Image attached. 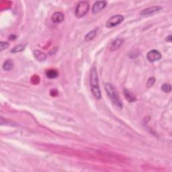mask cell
<instances>
[{
    "mask_svg": "<svg viewBox=\"0 0 172 172\" xmlns=\"http://www.w3.org/2000/svg\"><path fill=\"white\" fill-rule=\"evenodd\" d=\"M64 15L61 12H55L52 16V21L56 24H59L63 21Z\"/></svg>",
    "mask_w": 172,
    "mask_h": 172,
    "instance_id": "10",
    "label": "cell"
},
{
    "mask_svg": "<svg viewBox=\"0 0 172 172\" xmlns=\"http://www.w3.org/2000/svg\"><path fill=\"white\" fill-rule=\"evenodd\" d=\"M58 71L55 69H48L46 71V75L49 79H54L58 77Z\"/></svg>",
    "mask_w": 172,
    "mask_h": 172,
    "instance_id": "12",
    "label": "cell"
},
{
    "mask_svg": "<svg viewBox=\"0 0 172 172\" xmlns=\"http://www.w3.org/2000/svg\"><path fill=\"white\" fill-rule=\"evenodd\" d=\"M105 90L112 102L118 108H121L122 107V103L117 94L115 88L110 84H106L105 85Z\"/></svg>",
    "mask_w": 172,
    "mask_h": 172,
    "instance_id": "2",
    "label": "cell"
},
{
    "mask_svg": "<svg viewBox=\"0 0 172 172\" xmlns=\"http://www.w3.org/2000/svg\"><path fill=\"white\" fill-rule=\"evenodd\" d=\"M106 5H107V2L106 1L96 2L93 5V8H92L93 13L96 14V13L99 12V11L104 9V8L106 6Z\"/></svg>",
    "mask_w": 172,
    "mask_h": 172,
    "instance_id": "6",
    "label": "cell"
},
{
    "mask_svg": "<svg viewBox=\"0 0 172 172\" xmlns=\"http://www.w3.org/2000/svg\"><path fill=\"white\" fill-rule=\"evenodd\" d=\"M171 35H170L168 37H167V38H166V41H167V42H171Z\"/></svg>",
    "mask_w": 172,
    "mask_h": 172,
    "instance_id": "19",
    "label": "cell"
},
{
    "mask_svg": "<svg viewBox=\"0 0 172 172\" xmlns=\"http://www.w3.org/2000/svg\"><path fill=\"white\" fill-rule=\"evenodd\" d=\"M33 55L36 60L39 61H44L47 59V55L44 53L39 50H34L33 51Z\"/></svg>",
    "mask_w": 172,
    "mask_h": 172,
    "instance_id": "8",
    "label": "cell"
},
{
    "mask_svg": "<svg viewBox=\"0 0 172 172\" xmlns=\"http://www.w3.org/2000/svg\"><path fill=\"white\" fill-rule=\"evenodd\" d=\"M161 90L164 91L165 93H168V92H170L171 90V85L168 84H163L161 86Z\"/></svg>",
    "mask_w": 172,
    "mask_h": 172,
    "instance_id": "16",
    "label": "cell"
},
{
    "mask_svg": "<svg viewBox=\"0 0 172 172\" xmlns=\"http://www.w3.org/2000/svg\"><path fill=\"white\" fill-rule=\"evenodd\" d=\"M123 20H124V16L122 15L113 16L107 21L106 26L107 28H112L120 24Z\"/></svg>",
    "mask_w": 172,
    "mask_h": 172,
    "instance_id": "4",
    "label": "cell"
},
{
    "mask_svg": "<svg viewBox=\"0 0 172 172\" xmlns=\"http://www.w3.org/2000/svg\"><path fill=\"white\" fill-rule=\"evenodd\" d=\"M161 9V8L159 6H152L151 8H148L145 10H143L141 12H140V14L143 16H149L157 12V11H159Z\"/></svg>",
    "mask_w": 172,
    "mask_h": 172,
    "instance_id": "7",
    "label": "cell"
},
{
    "mask_svg": "<svg viewBox=\"0 0 172 172\" xmlns=\"http://www.w3.org/2000/svg\"><path fill=\"white\" fill-rule=\"evenodd\" d=\"M96 34H97V32H96V30L90 31V32H88L85 35V41L86 42L91 41V40H93L94 38H95V36H96Z\"/></svg>",
    "mask_w": 172,
    "mask_h": 172,
    "instance_id": "14",
    "label": "cell"
},
{
    "mask_svg": "<svg viewBox=\"0 0 172 172\" xmlns=\"http://www.w3.org/2000/svg\"><path fill=\"white\" fill-rule=\"evenodd\" d=\"M8 47H9V44H8V42H0V50H1V51L6 49V48H8Z\"/></svg>",
    "mask_w": 172,
    "mask_h": 172,
    "instance_id": "17",
    "label": "cell"
},
{
    "mask_svg": "<svg viewBox=\"0 0 172 172\" xmlns=\"http://www.w3.org/2000/svg\"><path fill=\"white\" fill-rule=\"evenodd\" d=\"M90 10V5L86 2H81L77 4L75 9V16L77 18H83Z\"/></svg>",
    "mask_w": 172,
    "mask_h": 172,
    "instance_id": "3",
    "label": "cell"
},
{
    "mask_svg": "<svg viewBox=\"0 0 172 172\" xmlns=\"http://www.w3.org/2000/svg\"><path fill=\"white\" fill-rule=\"evenodd\" d=\"M124 95L125 96V98L129 102H134L137 100L135 96L128 89H124Z\"/></svg>",
    "mask_w": 172,
    "mask_h": 172,
    "instance_id": "9",
    "label": "cell"
},
{
    "mask_svg": "<svg viewBox=\"0 0 172 172\" xmlns=\"http://www.w3.org/2000/svg\"><path fill=\"white\" fill-rule=\"evenodd\" d=\"M25 48V45H19L16 47H14L11 50V53H20L21 51H23Z\"/></svg>",
    "mask_w": 172,
    "mask_h": 172,
    "instance_id": "15",
    "label": "cell"
},
{
    "mask_svg": "<svg viewBox=\"0 0 172 172\" xmlns=\"http://www.w3.org/2000/svg\"><path fill=\"white\" fill-rule=\"evenodd\" d=\"M147 58L150 62L158 61L161 59V54L158 51L152 50L147 53Z\"/></svg>",
    "mask_w": 172,
    "mask_h": 172,
    "instance_id": "5",
    "label": "cell"
},
{
    "mask_svg": "<svg viewBox=\"0 0 172 172\" xmlns=\"http://www.w3.org/2000/svg\"><path fill=\"white\" fill-rule=\"evenodd\" d=\"M13 67H14V62L11 61V59H8L7 61H5L4 65H3V69L6 71L11 70Z\"/></svg>",
    "mask_w": 172,
    "mask_h": 172,
    "instance_id": "13",
    "label": "cell"
},
{
    "mask_svg": "<svg viewBox=\"0 0 172 172\" xmlns=\"http://www.w3.org/2000/svg\"><path fill=\"white\" fill-rule=\"evenodd\" d=\"M155 81V79L154 77H151L150 79H149L148 81H147V87H149V88L151 87V86L154 84Z\"/></svg>",
    "mask_w": 172,
    "mask_h": 172,
    "instance_id": "18",
    "label": "cell"
},
{
    "mask_svg": "<svg viewBox=\"0 0 172 172\" xmlns=\"http://www.w3.org/2000/svg\"><path fill=\"white\" fill-rule=\"evenodd\" d=\"M123 42H124V41H123V39L122 38H118L115 40V41L112 43L110 47L111 51H116L117 49H118V48L121 47Z\"/></svg>",
    "mask_w": 172,
    "mask_h": 172,
    "instance_id": "11",
    "label": "cell"
},
{
    "mask_svg": "<svg viewBox=\"0 0 172 172\" xmlns=\"http://www.w3.org/2000/svg\"><path fill=\"white\" fill-rule=\"evenodd\" d=\"M90 80V88L91 92H92L93 95L96 98L100 99L102 97V95L99 87L98 76H97V71L95 67H93L91 69Z\"/></svg>",
    "mask_w": 172,
    "mask_h": 172,
    "instance_id": "1",
    "label": "cell"
}]
</instances>
